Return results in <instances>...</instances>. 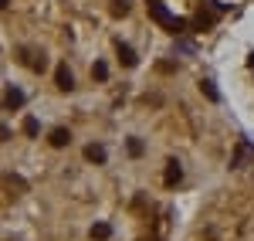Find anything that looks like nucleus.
Here are the masks:
<instances>
[{
  "label": "nucleus",
  "instance_id": "f257e3e1",
  "mask_svg": "<svg viewBox=\"0 0 254 241\" xmlns=\"http://www.w3.org/2000/svg\"><path fill=\"white\" fill-rule=\"evenodd\" d=\"M163 180H166V187H176V183L183 180V170H180V163H176V160L166 163V177H163Z\"/></svg>",
  "mask_w": 254,
  "mask_h": 241
},
{
  "label": "nucleus",
  "instance_id": "f03ea898",
  "mask_svg": "<svg viewBox=\"0 0 254 241\" xmlns=\"http://www.w3.org/2000/svg\"><path fill=\"white\" fill-rule=\"evenodd\" d=\"M55 79H58L61 92H71V88H75V79H71V72H68V68H58V75H55Z\"/></svg>",
  "mask_w": 254,
  "mask_h": 241
},
{
  "label": "nucleus",
  "instance_id": "7ed1b4c3",
  "mask_svg": "<svg viewBox=\"0 0 254 241\" xmlns=\"http://www.w3.org/2000/svg\"><path fill=\"white\" fill-rule=\"evenodd\" d=\"M119 61H122V65H126V68H132V65H136V51H132V48H129V44H119Z\"/></svg>",
  "mask_w": 254,
  "mask_h": 241
},
{
  "label": "nucleus",
  "instance_id": "20e7f679",
  "mask_svg": "<svg viewBox=\"0 0 254 241\" xmlns=\"http://www.w3.org/2000/svg\"><path fill=\"white\" fill-rule=\"evenodd\" d=\"M7 109H20V105H24V95H20V88H14V85H10V88H7Z\"/></svg>",
  "mask_w": 254,
  "mask_h": 241
},
{
  "label": "nucleus",
  "instance_id": "39448f33",
  "mask_svg": "<svg viewBox=\"0 0 254 241\" xmlns=\"http://www.w3.org/2000/svg\"><path fill=\"white\" fill-rule=\"evenodd\" d=\"M68 143H71V133H68V129H55V133H51V146H55V150L68 146Z\"/></svg>",
  "mask_w": 254,
  "mask_h": 241
},
{
  "label": "nucleus",
  "instance_id": "423d86ee",
  "mask_svg": "<svg viewBox=\"0 0 254 241\" xmlns=\"http://www.w3.org/2000/svg\"><path fill=\"white\" fill-rule=\"evenodd\" d=\"M109 235H112V228H109V224H105V221L92 224V241H105V238H109Z\"/></svg>",
  "mask_w": 254,
  "mask_h": 241
},
{
  "label": "nucleus",
  "instance_id": "0eeeda50",
  "mask_svg": "<svg viewBox=\"0 0 254 241\" xmlns=\"http://www.w3.org/2000/svg\"><path fill=\"white\" fill-rule=\"evenodd\" d=\"M85 157H88V160H92V163H105V150H102V146H95V143H92V146H88V150H85Z\"/></svg>",
  "mask_w": 254,
  "mask_h": 241
},
{
  "label": "nucleus",
  "instance_id": "6e6552de",
  "mask_svg": "<svg viewBox=\"0 0 254 241\" xmlns=\"http://www.w3.org/2000/svg\"><path fill=\"white\" fill-rule=\"evenodd\" d=\"M112 14L116 17H126L129 14V0H112Z\"/></svg>",
  "mask_w": 254,
  "mask_h": 241
},
{
  "label": "nucleus",
  "instance_id": "1a4fd4ad",
  "mask_svg": "<svg viewBox=\"0 0 254 241\" xmlns=\"http://www.w3.org/2000/svg\"><path fill=\"white\" fill-rule=\"evenodd\" d=\"M200 92H203V95H207L210 102L220 99V95H217V88H214V81H200Z\"/></svg>",
  "mask_w": 254,
  "mask_h": 241
},
{
  "label": "nucleus",
  "instance_id": "9d476101",
  "mask_svg": "<svg viewBox=\"0 0 254 241\" xmlns=\"http://www.w3.org/2000/svg\"><path fill=\"white\" fill-rule=\"evenodd\" d=\"M38 119H34V116H27V119H24V133H27V136H38Z\"/></svg>",
  "mask_w": 254,
  "mask_h": 241
},
{
  "label": "nucleus",
  "instance_id": "9b49d317",
  "mask_svg": "<svg viewBox=\"0 0 254 241\" xmlns=\"http://www.w3.org/2000/svg\"><path fill=\"white\" fill-rule=\"evenodd\" d=\"M92 75H95L98 81H105V79H109V68H105L102 61H95V68H92Z\"/></svg>",
  "mask_w": 254,
  "mask_h": 241
},
{
  "label": "nucleus",
  "instance_id": "f8f14e48",
  "mask_svg": "<svg viewBox=\"0 0 254 241\" xmlns=\"http://www.w3.org/2000/svg\"><path fill=\"white\" fill-rule=\"evenodd\" d=\"M129 153H132V157H142V143H139L136 136L129 140Z\"/></svg>",
  "mask_w": 254,
  "mask_h": 241
},
{
  "label": "nucleus",
  "instance_id": "ddd939ff",
  "mask_svg": "<svg viewBox=\"0 0 254 241\" xmlns=\"http://www.w3.org/2000/svg\"><path fill=\"white\" fill-rule=\"evenodd\" d=\"M248 65H251V68H254V51H251V58H248Z\"/></svg>",
  "mask_w": 254,
  "mask_h": 241
}]
</instances>
